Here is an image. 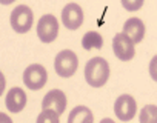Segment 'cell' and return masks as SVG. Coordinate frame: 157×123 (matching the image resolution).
<instances>
[{
	"mask_svg": "<svg viewBox=\"0 0 157 123\" xmlns=\"http://www.w3.org/2000/svg\"><path fill=\"white\" fill-rule=\"evenodd\" d=\"M85 79L86 83L93 88L103 86L109 79V65L102 57L91 58L85 66Z\"/></svg>",
	"mask_w": 157,
	"mask_h": 123,
	"instance_id": "1",
	"label": "cell"
},
{
	"mask_svg": "<svg viewBox=\"0 0 157 123\" xmlns=\"http://www.w3.org/2000/svg\"><path fill=\"white\" fill-rule=\"evenodd\" d=\"M77 66H78V58H77L75 52L65 49V51H60L56 55L54 68H56V73L60 77H71L72 74H75Z\"/></svg>",
	"mask_w": 157,
	"mask_h": 123,
	"instance_id": "2",
	"label": "cell"
},
{
	"mask_svg": "<svg viewBox=\"0 0 157 123\" xmlns=\"http://www.w3.org/2000/svg\"><path fill=\"white\" fill-rule=\"evenodd\" d=\"M34 22V14L29 6L26 5H19L13 9L11 13V26L16 32L25 34L31 29Z\"/></svg>",
	"mask_w": 157,
	"mask_h": 123,
	"instance_id": "3",
	"label": "cell"
},
{
	"mask_svg": "<svg viewBox=\"0 0 157 123\" xmlns=\"http://www.w3.org/2000/svg\"><path fill=\"white\" fill-rule=\"evenodd\" d=\"M46 80H48V73H46L45 66H42L39 63L29 65L23 73V83L33 91L42 89L46 85Z\"/></svg>",
	"mask_w": 157,
	"mask_h": 123,
	"instance_id": "4",
	"label": "cell"
},
{
	"mask_svg": "<svg viewBox=\"0 0 157 123\" xmlns=\"http://www.w3.org/2000/svg\"><path fill=\"white\" fill-rule=\"evenodd\" d=\"M59 34V23L52 14L42 16L37 23V35L43 43H51L57 39Z\"/></svg>",
	"mask_w": 157,
	"mask_h": 123,
	"instance_id": "5",
	"label": "cell"
},
{
	"mask_svg": "<svg viewBox=\"0 0 157 123\" xmlns=\"http://www.w3.org/2000/svg\"><path fill=\"white\" fill-rule=\"evenodd\" d=\"M136 111H137V103H136V100H134L131 95H128V94L120 95V97L116 100V103H114V112H116L117 118L122 120V121H129V120H132L134 115H136Z\"/></svg>",
	"mask_w": 157,
	"mask_h": 123,
	"instance_id": "6",
	"label": "cell"
},
{
	"mask_svg": "<svg viewBox=\"0 0 157 123\" xmlns=\"http://www.w3.org/2000/svg\"><path fill=\"white\" fill-rule=\"evenodd\" d=\"M113 51H114L116 57L120 58L122 62H129L136 54L134 43L123 32L116 34V37L113 39Z\"/></svg>",
	"mask_w": 157,
	"mask_h": 123,
	"instance_id": "7",
	"label": "cell"
},
{
	"mask_svg": "<svg viewBox=\"0 0 157 123\" xmlns=\"http://www.w3.org/2000/svg\"><path fill=\"white\" fill-rule=\"evenodd\" d=\"M62 22L71 31L78 29L83 23V9L77 3H68L62 11Z\"/></svg>",
	"mask_w": 157,
	"mask_h": 123,
	"instance_id": "8",
	"label": "cell"
},
{
	"mask_svg": "<svg viewBox=\"0 0 157 123\" xmlns=\"http://www.w3.org/2000/svg\"><path fill=\"white\" fill-rule=\"evenodd\" d=\"M43 109H51L54 112H57L59 115H62L66 109V95L63 91L60 89H52L49 91L45 97H43V103H42Z\"/></svg>",
	"mask_w": 157,
	"mask_h": 123,
	"instance_id": "9",
	"label": "cell"
},
{
	"mask_svg": "<svg viewBox=\"0 0 157 123\" xmlns=\"http://www.w3.org/2000/svg\"><path fill=\"white\" fill-rule=\"evenodd\" d=\"M123 34L136 45L140 43L145 37V25L139 17H131L123 25Z\"/></svg>",
	"mask_w": 157,
	"mask_h": 123,
	"instance_id": "10",
	"label": "cell"
},
{
	"mask_svg": "<svg viewBox=\"0 0 157 123\" xmlns=\"http://www.w3.org/2000/svg\"><path fill=\"white\" fill-rule=\"evenodd\" d=\"M6 109L11 112H20L26 106V94L22 88H13L6 94Z\"/></svg>",
	"mask_w": 157,
	"mask_h": 123,
	"instance_id": "11",
	"label": "cell"
},
{
	"mask_svg": "<svg viewBox=\"0 0 157 123\" xmlns=\"http://www.w3.org/2000/svg\"><path fill=\"white\" fill-rule=\"evenodd\" d=\"M93 112L86 106H75L68 117V123H93Z\"/></svg>",
	"mask_w": 157,
	"mask_h": 123,
	"instance_id": "12",
	"label": "cell"
},
{
	"mask_svg": "<svg viewBox=\"0 0 157 123\" xmlns=\"http://www.w3.org/2000/svg\"><path fill=\"white\" fill-rule=\"evenodd\" d=\"M82 46L86 49V51H91V49H100L103 46V37L96 32V31H90L86 32L83 37H82Z\"/></svg>",
	"mask_w": 157,
	"mask_h": 123,
	"instance_id": "13",
	"label": "cell"
},
{
	"mask_svg": "<svg viewBox=\"0 0 157 123\" xmlns=\"http://www.w3.org/2000/svg\"><path fill=\"white\" fill-rule=\"evenodd\" d=\"M157 118V108L155 105H146L140 112V121L142 123H152Z\"/></svg>",
	"mask_w": 157,
	"mask_h": 123,
	"instance_id": "14",
	"label": "cell"
},
{
	"mask_svg": "<svg viewBox=\"0 0 157 123\" xmlns=\"http://www.w3.org/2000/svg\"><path fill=\"white\" fill-rule=\"evenodd\" d=\"M59 114L57 112H54V111H51V109H43V112L37 117V123H46V121H49V123H59Z\"/></svg>",
	"mask_w": 157,
	"mask_h": 123,
	"instance_id": "15",
	"label": "cell"
},
{
	"mask_svg": "<svg viewBox=\"0 0 157 123\" xmlns=\"http://www.w3.org/2000/svg\"><path fill=\"white\" fill-rule=\"evenodd\" d=\"M142 5H143V0H136V2H129V0L126 2V0H123L122 2V6L126 8L128 11H137L142 8Z\"/></svg>",
	"mask_w": 157,
	"mask_h": 123,
	"instance_id": "16",
	"label": "cell"
}]
</instances>
